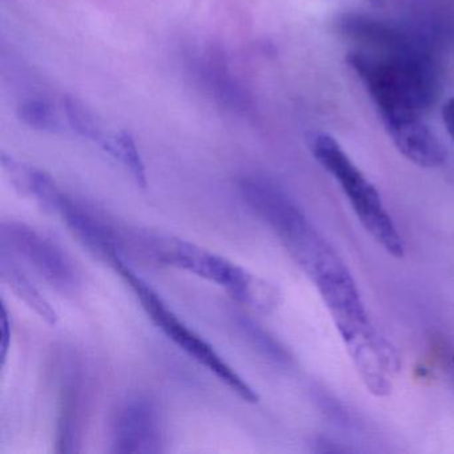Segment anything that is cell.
<instances>
[{"label":"cell","mask_w":454,"mask_h":454,"mask_svg":"<svg viewBox=\"0 0 454 454\" xmlns=\"http://www.w3.org/2000/svg\"><path fill=\"white\" fill-rule=\"evenodd\" d=\"M349 38L357 47L347 63L365 87L393 145L408 160L427 158L437 137L425 115L438 92L427 44L397 26L361 15L353 20Z\"/></svg>","instance_id":"obj_1"},{"label":"cell","mask_w":454,"mask_h":454,"mask_svg":"<svg viewBox=\"0 0 454 454\" xmlns=\"http://www.w3.org/2000/svg\"><path fill=\"white\" fill-rule=\"evenodd\" d=\"M309 150L317 163L339 183L364 230L387 254L403 257V238L368 177L356 166L334 137L324 132L310 135Z\"/></svg>","instance_id":"obj_2"},{"label":"cell","mask_w":454,"mask_h":454,"mask_svg":"<svg viewBox=\"0 0 454 454\" xmlns=\"http://www.w3.org/2000/svg\"><path fill=\"white\" fill-rule=\"evenodd\" d=\"M143 241L153 259L212 281L244 304L270 309L278 301V292L272 286L196 244L164 236H145Z\"/></svg>","instance_id":"obj_3"},{"label":"cell","mask_w":454,"mask_h":454,"mask_svg":"<svg viewBox=\"0 0 454 454\" xmlns=\"http://www.w3.org/2000/svg\"><path fill=\"white\" fill-rule=\"evenodd\" d=\"M106 260L131 286L151 320L164 332L169 340H172L180 349L184 350L190 357L198 361L200 365L206 366L239 397L248 401V403L259 401L257 393L228 365L227 361L214 349V347L209 345L203 337L195 333L192 329L188 328L180 318H177V316L167 307L163 299L126 264V262L119 254L118 249L111 252Z\"/></svg>","instance_id":"obj_4"},{"label":"cell","mask_w":454,"mask_h":454,"mask_svg":"<svg viewBox=\"0 0 454 454\" xmlns=\"http://www.w3.org/2000/svg\"><path fill=\"white\" fill-rule=\"evenodd\" d=\"M0 240L4 251L20 257L58 291H71L78 284L73 260L55 241L30 225L4 222L0 227Z\"/></svg>","instance_id":"obj_5"},{"label":"cell","mask_w":454,"mask_h":454,"mask_svg":"<svg viewBox=\"0 0 454 454\" xmlns=\"http://www.w3.org/2000/svg\"><path fill=\"white\" fill-rule=\"evenodd\" d=\"M164 435L160 414L147 398H129L114 414L111 450L114 453H160Z\"/></svg>","instance_id":"obj_6"},{"label":"cell","mask_w":454,"mask_h":454,"mask_svg":"<svg viewBox=\"0 0 454 454\" xmlns=\"http://www.w3.org/2000/svg\"><path fill=\"white\" fill-rule=\"evenodd\" d=\"M2 166L9 176L15 190L23 196L34 199L41 204L42 208L49 211H59L60 204L66 195L58 188L55 180L42 169L20 163L4 153Z\"/></svg>","instance_id":"obj_7"},{"label":"cell","mask_w":454,"mask_h":454,"mask_svg":"<svg viewBox=\"0 0 454 454\" xmlns=\"http://www.w3.org/2000/svg\"><path fill=\"white\" fill-rule=\"evenodd\" d=\"M199 73L206 83L207 89L215 95L222 105L233 111H244L248 108L249 99L225 65L224 59L216 52H208L199 63Z\"/></svg>","instance_id":"obj_8"},{"label":"cell","mask_w":454,"mask_h":454,"mask_svg":"<svg viewBox=\"0 0 454 454\" xmlns=\"http://www.w3.org/2000/svg\"><path fill=\"white\" fill-rule=\"evenodd\" d=\"M0 272H2V278L6 281L7 286L12 289V292L20 300H23L31 309L35 310L39 317L43 318L50 325H55L58 323V315L54 308L42 296L41 292L31 284V281L20 270V268L15 264L14 256H12L9 252L4 251V249H2V257H0Z\"/></svg>","instance_id":"obj_9"},{"label":"cell","mask_w":454,"mask_h":454,"mask_svg":"<svg viewBox=\"0 0 454 454\" xmlns=\"http://www.w3.org/2000/svg\"><path fill=\"white\" fill-rule=\"evenodd\" d=\"M62 106L67 127H70L79 137L91 140L106 153H110L113 148L114 134L105 131L94 113L75 98H63Z\"/></svg>","instance_id":"obj_10"},{"label":"cell","mask_w":454,"mask_h":454,"mask_svg":"<svg viewBox=\"0 0 454 454\" xmlns=\"http://www.w3.org/2000/svg\"><path fill=\"white\" fill-rule=\"evenodd\" d=\"M20 121L36 131L62 134L66 131V119L46 100L33 99L23 102L18 108Z\"/></svg>","instance_id":"obj_11"},{"label":"cell","mask_w":454,"mask_h":454,"mask_svg":"<svg viewBox=\"0 0 454 454\" xmlns=\"http://www.w3.org/2000/svg\"><path fill=\"white\" fill-rule=\"evenodd\" d=\"M110 155L116 160L121 161L131 172L132 177H134L137 185L142 188L147 187L145 166L131 134L126 131L114 134L113 148H111Z\"/></svg>","instance_id":"obj_12"},{"label":"cell","mask_w":454,"mask_h":454,"mask_svg":"<svg viewBox=\"0 0 454 454\" xmlns=\"http://www.w3.org/2000/svg\"><path fill=\"white\" fill-rule=\"evenodd\" d=\"M442 121L449 137L454 140V98H451L443 105Z\"/></svg>","instance_id":"obj_13"},{"label":"cell","mask_w":454,"mask_h":454,"mask_svg":"<svg viewBox=\"0 0 454 454\" xmlns=\"http://www.w3.org/2000/svg\"><path fill=\"white\" fill-rule=\"evenodd\" d=\"M10 337H12V326H10L6 307H4V313H2V358H4V360L6 358Z\"/></svg>","instance_id":"obj_14"},{"label":"cell","mask_w":454,"mask_h":454,"mask_svg":"<svg viewBox=\"0 0 454 454\" xmlns=\"http://www.w3.org/2000/svg\"><path fill=\"white\" fill-rule=\"evenodd\" d=\"M446 371H448L451 384H453L454 387V356H450V357L448 358V369H446Z\"/></svg>","instance_id":"obj_15"}]
</instances>
